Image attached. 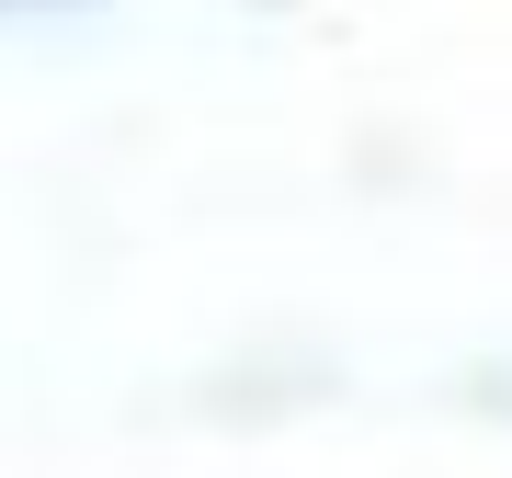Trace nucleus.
<instances>
[{
    "instance_id": "1",
    "label": "nucleus",
    "mask_w": 512,
    "mask_h": 478,
    "mask_svg": "<svg viewBox=\"0 0 512 478\" xmlns=\"http://www.w3.org/2000/svg\"><path fill=\"white\" fill-rule=\"evenodd\" d=\"M0 12H23V0H0Z\"/></svg>"
}]
</instances>
